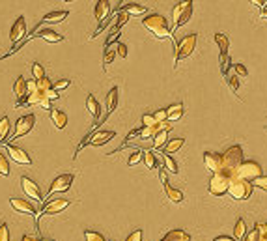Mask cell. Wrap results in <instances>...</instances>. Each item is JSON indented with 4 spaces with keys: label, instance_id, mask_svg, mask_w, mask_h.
Returning a JSON list of instances; mask_svg holds the SVG:
<instances>
[{
    "label": "cell",
    "instance_id": "cell-1",
    "mask_svg": "<svg viewBox=\"0 0 267 241\" xmlns=\"http://www.w3.org/2000/svg\"><path fill=\"white\" fill-rule=\"evenodd\" d=\"M221 157H222L221 172L228 174L230 178H236V170H238V167L243 163V149H241V146H238V144H236V146H230Z\"/></svg>",
    "mask_w": 267,
    "mask_h": 241
},
{
    "label": "cell",
    "instance_id": "cell-2",
    "mask_svg": "<svg viewBox=\"0 0 267 241\" xmlns=\"http://www.w3.org/2000/svg\"><path fill=\"white\" fill-rule=\"evenodd\" d=\"M142 26H144L146 30H150L151 34L155 36V38H159V40L172 38L166 19H164L163 15H159V13H151V15H148L146 19H142Z\"/></svg>",
    "mask_w": 267,
    "mask_h": 241
},
{
    "label": "cell",
    "instance_id": "cell-3",
    "mask_svg": "<svg viewBox=\"0 0 267 241\" xmlns=\"http://www.w3.org/2000/svg\"><path fill=\"white\" fill-rule=\"evenodd\" d=\"M194 49H196V34H189L187 38H183V40L178 43V47H176V64L174 68H178L181 64V60H185L187 56H191L192 52H194Z\"/></svg>",
    "mask_w": 267,
    "mask_h": 241
},
{
    "label": "cell",
    "instance_id": "cell-4",
    "mask_svg": "<svg viewBox=\"0 0 267 241\" xmlns=\"http://www.w3.org/2000/svg\"><path fill=\"white\" fill-rule=\"evenodd\" d=\"M252 193V184L250 182H245L241 178H232L230 182V187H228V195L236 198V200H247Z\"/></svg>",
    "mask_w": 267,
    "mask_h": 241
},
{
    "label": "cell",
    "instance_id": "cell-5",
    "mask_svg": "<svg viewBox=\"0 0 267 241\" xmlns=\"http://www.w3.org/2000/svg\"><path fill=\"white\" fill-rule=\"evenodd\" d=\"M260 176H261V167L256 161H243L238 167V170H236V178H241L245 182H250V184L256 178H260Z\"/></svg>",
    "mask_w": 267,
    "mask_h": 241
},
{
    "label": "cell",
    "instance_id": "cell-6",
    "mask_svg": "<svg viewBox=\"0 0 267 241\" xmlns=\"http://www.w3.org/2000/svg\"><path fill=\"white\" fill-rule=\"evenodd\" d=\"M230 182H232V178L228 176V174L224 172H217L213 174V178H211V182H209V187L208 191L211 193L213 196H222L228 193V187H230Z\"/></svg>",
    "mask_w": 267,
    "mask_h": 241
},
{
    "label": "cell",
    "instance_id": "cell-7",
    "mask_svg": "<svg viewBox=\"0 0 267 241\" xmlns=\"http://www.w3.org/2000/svg\"><path fill=\"white\" fill-rule=\"evenodd\" d=\"M71 202L65 200V198H54V200L47 202L41 213H38V217H36V226H40V217L41 215H56V213H62L65 207H70Z\"/></svg>",
    "mask_w": 267,
    "mask_h": 241
},
{
    "label": "cell",
    "instance_id": "cell-8",
    "mask_svg": "<svg viewBox=\"0 0 267 241\" xmlns=\"http://www.w3.org/2000/svg\"><path fill=\"white\" fill-rule=\"evenodd\" d=\"M73 179H75L73 174H62V176H58V178H54L51 189H49V193H47V198H51L54 193H65V191H70Z\"/></svg>",
    "mask_w": 267,
    "mask_h": 241
},
{
    "label": "cell",
    "instance_id": "cell-9",
    "mask_svg": "<svg viewBox=\"0 0 267 241\" xmlns=\"http://www.w3.org/2000/svg\"><path fill=\"white\" fill-rule=\"evenodd\" d=\"M36 126V116L34 114H24L21 116L15 124V131H13V138H19V137H24L28 135Z\"/></svg>",
    "mask_w": 267,
    "mask_h": 241
},
{
    "label": "cell",
    "instance_id": "cell-10",
    "mask_svg": "<svg viewBox=\"0 0 267 241\" xmlns=\"http://www.w3.org/2000/svg\"><path fill=\"white\" fill-rule=\"evenodd\" d=\"M21 187H23L24 195L30 196V198H34L36 202H43V195H41V189L38 187L34 179H30L28 176H23L21 178Z\"/></svg>",
    "mask_w": 267,
    "mask_h": 241
},
{
    "label": "cell",
    "instance_id": "cell-11",
    "mask_svg": "<svg viewBox=\"0 0 267 241\" xmlns=\"http://www.w3.org/2000/svg\"><path fill=\"white\" fill-rule=\"evenodd\" d=\"M10 38H12V41H13V47L17 45L19 41L23 43V41L26 40V23H24L23 15H19L17 21L13 23L12 32H10Z\"/></svg>",
    "mask_w": 267,
    "mask_h": 241
},
{
    "label": "cell",
    "instance_id": "cell-12",
    "mask_svg": "<svg viewBox=\"0 0 267 241\" xmlns=\"http://www.w3.org/2000/svg\"><path fill=\"white\" fill-rule=\"evenodd\" d=\"M6 152L17 165H32V159H30V155L26 154L24 149L17 148V146H13V144H6Z\"/></svg>",
    "mask_w": 267,
    "mask_h": 241
},
{
    "label": "cell",
    "instance_id": "cell-13",
    "mask_svg": "<svg viewBox=\"0 0 267 241\" xmlns=\"http://www.w3.org/2000/svg\"><path fill=\"white\" fill-rule=\"evenodd\" d=\"M116 137L114 131H97L88 135V146H103V144L111 142L112 138Z\"/></svg>",
    "mask_w": 267,
    "mask_h": 241
},
{
    "label": "cell",
    "instance_id": "cell-14",
    "mask_svg": "<svg viewBox=\"0 0 267 241\" xmlns=\"http://www.w3.org/2000/svg\"><path fill=\"white\" fill-rule=\"evenodd\" d=\"M10 206H12L17 213H23V215H34V217H38V209H36L30 202L23 200V198H10Z\"/></svg>",
    "mask_w": 267,
    "mask_h": 241
},
{
    "label": "cell",
    "instance_id": "cell-15",
    "mask_svg": "<svg viewBox=\"0 0 267 241\" xmlns=\"http://www.w3.org/2000/svg\"><path fill=\"white\" fill-rule=\"evenodd\" d=\"M204 165L208 170H211L213 174L221 172L222 170V157L219 154H213V152H206L204 154Z\"/></svg>",
    "mask_w": 267,
    "mask_h": 241
},
{
    "label": "cell",
    "instance_id": "cell-16",
    "mask_svg": "<svg viewBox=\"0 0 267 241\" xmlns=\"http://www.w3.org/2000/svg\"><path fill=\"white\" fill-rule=\"evenodd\" d=\"M161 182H163V187H164V193H166V198H170L172 202L180 204L183 202V193L180 189H174L172 185L166 182V174H164V168H161Z\"/></svg>",
    "mask_w": 267,
    "mask_h": 241
},
{
    "label": "cell",
    "instance_id": "cell-17",
    "mask_svg": "<svg viewBox=\"0 0 267 241\" xmlns=\"http://www.w3.org/2000/svg\"><path fill=\"white\" fill-rule=\"evenodd\" d=\"M26 92H28V88H26V79L17 77L15 84H13V94H15V98H17V109L23 105L24 98H26Z\"/></svg>",
    "mask_w": 267,
    "mask_h": 241
},
{
    "label": "cell",
    "instance_id": "cell-18",
    "mask_svg": "<svg viewBox=\"0 0 267 241\" xmlns=\"http://www.w3.org/2000/svg\"><path fill=\"white\" fill-rule=\"evenodd\" d=\"M116 105H118V88L114 86L111 90V92L107 94V114H105L103 122H107V118L114 112V109H116Z\"/></svg>",
    "mask_w": 267,
    "mask_h": 241
},
{
    "label": "cell",
    "instance_id": "cell-19",
    "mask_svg": "<svg viewBox=\"0 0 267 241\" xmlns=\"http://www.w3.org/2000/svg\"><path fill=\"white\" fill-rule=\"evenodd\" d=\"M109 12H111V6L107 0H99L97 6H95V19L99 21V24H103L109 17Z\"/></svg>",
    "mask_w": 267,
    "mask_h": 241
},
{
    "label": "cell",
    "instance_id": "cell-20",
    "mask_svg": "<svg viewBox=\"0 0 267 241\" xmlns=\"http://www.w3.org/2000/svg\"><path fill=\"white\" fill-rule=\"evenodd\" d=\"M38 38H41V40L49 41V43H60V41H64L65 38L62 34H58V32H54V30L47 28V30H40L38 32Z\"/></svg>",
    "mask_w": 267,
    "mask_h": 241
},
{
    "label": "cell",
    "instance_id": "cell-21",
    "mask_svg": "<svg viewBox=\"0 0 267 241\" xmlns=\"http://www.w3.org/2000/svg\"><path fill=\"white\" fill-rule=\"evenodd\" d=\"M51 120L58 129H64V127L68 126V116H65L60 109H54V107L51 109Z\"/></svg>",
    "mask_w": 267,
    "mask_h": 241
},
{
    "label": "cell",
    "instance_id": "cell-22",
    "mask_svg": "<svg viewBox=\"0 0 267 241\" xmlns=\"http://www.w3.org/2000/svg\"><path fill=\"white\" fill-rule=\"evenodd\" d=\"M191 15H192V2H191V0H187V6H185V10L181 12V17L178 19V23L174 24V28H172V32H178V30H180L181 26H183V24H185L187 21L191 19Z\"/></svg>",
    "mask_w": 267,
    "mask_h": 241
},
{
    "label": "cell",
    "instance_id": "cell-23",
    "mask_svg": "<svg viewBox=\"0 0 267 241\" xmlns=\"http://www.w3.org/2000/svg\"><path fill=\"white\" fill-rule=\"evenodd\" d=\"M161 241H191V235L185 230H170Z\"/></svg>",
    "mask_w": 267,
    "mask_h": 241
},
{
    "label": "cell",
    "instance_id": "cell-24",
    "mask_svg": "<svg viewBox=\"0 0 267 241\" xmlns=\"http://www.w3.org/2000/svg\"><path fill=\"white\" fill-rule=\"evenodd\" d=\"M181 116H183V105H181V103L170 105L169 109H166V120H169V122L180 120Z\"/></svg>",
    "mask_w": 267,
    "mask_h": 241
},
{
    "label": "cell",
    "instance_id": "cell-25",
    "mask_svg": "<svg viewBox=\"0 0 267 241\" xmlns=\"http://www.w3.org/2000/svg\"><path fill=\"white\" fill-rule=\"evenodd\" d=\"M185 144V138H172L166 142V146L163 148V155H170V154H176L178 149H181V146Z\"/></svg>",
    "mask_w": 267,
    "mask_h": 241
},
{
    "label": "cell",
    "instance_id": "cell-26",
    "mask_svg": "<svg viewBox=\"0 0 267 241\" xmlns=\"http://www.w3.org/2000/svg\"><path fill=\"white\" fill-rule=\"evenodd\" d=\"M120 12L127 13V15H144L148 10L140 4H123V6H120Z\"/></svg>",
    "mask_w": 267,
    "mask_h": 241
},
{
    "label": "cell",
    "instance_id": "cell-27",
    "mask_svg": "<svg viewBox=\"0 0 267 241\" xmlns=\"http://www.w3.org/2000/svg\"><path fill=\"white\" fill-rule=\"evenodd\" d=\"M86 109H88V112L92 114V118H93V120H97V118H99V114H101V109H99L97 99L93 98L92 94H90V96H88V99H86Z\"/></svg>",
    "mask_w": 267,
    "mask_h": 241
},
{
    "label": "cell",
    "instance_id": "cell-28",
    "mask_svg": "<svg viewBox=\"0 0 267 241\" xmlns=\"http://www.w3.org/2000/svg\"><path fill=\"white\" fill-rule=\"evenodd\" d=\"M215 43H217V47L221 49V54H228V49H230V40H228L226 34H222V32L215 34Z\"/></svg>",
    "mask_w": 267,
    "mask_h": 241
},
{
    "label": "cell",
    "instance_id": "cell-29",
    "mask_svg": "<svg viewBox=\"0 0 267 241\" xmlns=\"http://www.w3.org/2000/svg\"><path fill=\"white\" fill-rule=\"evenodd\" d=\"M245 235H247V224H245L243 219H239L238 223H236V228H233V239L243 241Z\"/></svg>",
    "mask_w": 267,
    "mask_h": 241
},
{
    "label": "cell",
    "instance_id": "cell-30",
    "mask_svg": "<svg viewBox=\"0 0 267 241\" xmlns=\"http://www.w3.org/2000/svg\"><path fill=\"white\" fill-rule=\"evenodd\" d=\"M172 129V127H169V129H163V131H159L153 137V149H159L163 148V144L166 142V138H169V131Z\"/></svg>",
    "mask_w": 267,
    "mask_h": 241
},
{
    "label": "cell",
    "instance_id": "cell-31",
    "mask_svg": "<svg viewBox=\"0 0 267 241\" xmlns=\"http://www.w3.org/2000/svg\"><path fill=\"white\" fill-rule=\"evenodd\" d=\"M8 137H10V120H8V116H2V120H0V144L6 142Z\"/></svg>",
    "mask_w": 267,
    "mask_h": 241
},
{
    "label": "cell",
    "instance_id": "cell-32",
    "mask_svg": "<svg viewBox=\"0 0 267 241\" xmlns=\"http://www.w3.org/2000/svg\"><path fill=\"white\" fill-rule=\"evenodd\" d=\"M118 45V43H116ZM114 58H116V47H107V49H105V56H103V66H105V69H107V66H109V64H112V60H114Z\"/></svg>",
    "mask_w": 267,
    "mask_h": 241
},
{
    "label": "cell",
    "instance_id": "cell-33",
    "mask_svg": "<svg viewBox=\"0 0 267 241\" xmlns=\"http://www.w3.org/2000/svg\"><path fill=\"white\" fill-rule=\"evenodd\" d=\"M0 176H10V161H8V157L2 152H0Z\"/></svg>",
    "mask_w": 267,
    "mask_h": 241
},
{
    "label": "cell",
    "instance_id": "cell-34",
    "mask_svg": "<svg viewBox=\"0 0 267 241\" xmlns=\"http://www.w3.org/2000/svg\"><path fill=\"white\" fill-rule=\"evenodd\" d=\"M118 38H120V28H116V26H114V28L111 30V34H109V38H107V41H105V49H107V47H111V45H114V43L118 41Z\"/></svg>",
    "mask_w": 267,
    "mask_h": 241
},
{
    "label": "cell",
    "instance_id": "cell-35",
    "mask_svg": "<svg viewBox=\"0 0 267 241\" xmlns=\"http://www.w3.org/2000/svg\"><path fill=\"white\" fill-rule=\"evenodd\" d=\"M142 155H144V152H142V149H135L133 154H131V157H129V161H127L129 167H135V165H139L140 159H142Z\"/></svg>",
    "mask_w": 267,
    "mask_h": 241
},
{
    "label": "cell",
    "instance_id": "cell-36",
    "mask_svg": "<svg viewBox=\"0 0 267 241\" xmlns=\"http://www.w3.org/2000/svg\"><path fill=\"white\" fill-rule=\"evenodd\" d=\"M32 75H34L36 80H40V79H43V77H47L45 69H43V66H41V64H32Z\"/></svg>",
    "mask_w": 267,
    "mask_h": 241
},
{
    "label": "cell",
    "instance_id": "cell-37",
    "mask_svg": "<svg viewBox=\"0 0 267 241\" xmlns=\"http://www.w3.org/2000/svg\"><path fill=\"white\" fill-rule=\"evenodd\" d=\"M142 159H144L146 167H148V168H155V167H157L155 155L151 154V152H144V155H142Z\"/></svg>",
    "mask_w": 267,
    "mask_h": 241
},
{
    "label": "cell",
    "instance_id": "cell-38",
    "mask_svg": "<svg viewBox=\"0 0 267 241\" xmlns=\"http://www.w3.org/2000/svg\"><path fill=\"white\" fill-rule=\"evenodd\" d=\"M163 161H164V165H166V168H169L170 172L172 174H178V163H176L170 155H163Z\"/></svg>",
    "mask_w": 267,
    "mask_h": 241
},
{
    "label": "cell",
    "instance_id": "cell-39",
    "mask_svg": "<svg viewBox=\"0 0 267 241\" xmlns=\"http://www.w3.org/2000/svg\"><path fill=\"white\" fill-rule=\"evenodd\" d=\"M219 62H221V73H222V77L226 79L228 68H230V58H228V54H221V58H219Z\"/></svg>",
    "mask_w": 267,
    "mask_h": 241
},
{
    "label": "cell",
    "instance_id": "cell-40",
    "mask_svg": "<svg viewBox=\"0 0 267 241\" xmlns=\"http://www.w3.org/2000/svg\"><path fill=\"white\" fill-rule=\"evenodd\" d=\"M84 239L86 241H105V237L99 232H93V230H86L84 232Z\"/></svg>",
    "mask_w": 267,
    "mask_h": 241
},
{
    "label": "cell",
    "instance_id": "cell-41",
    "mask_svg": "<svg viewBox=\"0 0 267 241\" xmlns=\"http://www.w3.org/2000/svg\"><path fill=\"white\" fill-rule=\"evenodd\" d=\"M71 84V80L70 79H60L58 82H54V84H52V90H54V92H60V90H64V88H68Z\"/></svg>",
    "mask_w": 267,
    "mask_h": 241
},
{
    "label": "cell",
    "instance_id": "cell-42",
    "mask_svg": "<svg viewBox=\"0 0 267 241\" xmlns=\"http://www.w3.org/2000/svg\"><path fill=\"white\" fill-rule=\"evenodd\" d=\"M0 241H10V228L6 223L0 224Z\"/></svg>",
    "mask_w": 267,
    "mask_h": 241
},
{
    "label": "cell",
    "instance_id": "cell-43",
    "mask_svg": "<svg viewBox=\"0 0 267 241\" xmlns=\"http://www.w3.org/2000/svg\"><path fill=\"white\" fill-rule=\"evenodd\" d=\"M226 80H228V84L232 86L233 92H238V90H239V77H238V75H232V77H226Z\"/></svg>",
    "mask_w": 267,
    "mask_h": 241
},
{
    "label": "cell",
    "instance_id": "cell-44",
    "mask_svg": "<svg viewBox=\"0 0 267 241\" xmlns=\"http://www.w3.org/2000/svg\"><path fill=\"white\" fill-rule=\"evenodd\" d=\"M252 185H256V187H260V189L267 191V176H260V178H256L254 182H252Z\"/></svg>",
    "mask_w": 267,
    "mask_h": 241
},
{
    "label": "cell",
    "instance_id": "cell-45",
    "mask_svg": "<svg viewBox=\"0 0 267 241\" xmlns=\"http://www.w3.org/2000/svg\"><path fill=\"white\" fill-rule=\"evenodd\" d=\"M233 69H236L238 77H241V79H245V77L249 75V71H247V68H245L243 64H236V66H233Z\"/></svg>",
    "mask_w": 267,
    "mask_h": 241
},
{
    "label": "cell",
    "instance_id": "cell-46",
    "mask_svg": "<svg viewBox=\"0 0 267 241\" xmlns=\"http://www.w3.org/2000/svg\"><path fill=\"white\" fill-rule=\"evenodd\" d=\"M129 21V15L127 13H123V12H120L118 13V21H116V28H122L123 24L127 23Z\"/></svg>",
    "mask_w": 267,
    "mask_h": 241
},
{
    "label": "cell",
    "instance_id": "cell-47",
    "mask_svg": "<svg viewBox=\"0 0 267 241\" xmlns=\"http://www.w3.org/2000/svg\"><path fill=\"white\" fill-rule=\"evenodd\" d=\"M153 120H155L157 124H163V122L166 120V110H164V109L157 110L155 114H153Z\"/></svg>",
    "mask_w": 267,
    "mask_h": 241
},
{
    "label": "cell",
    "instance_id": "cell-48",
    "mask_svg": "<svg viewBox=\"0 0 267 241\" xmlns=\"http://www.w3.org/2000/svg\"><path fill=\"white\" fill-rule=\"evenodd\" d=\"M142 124H144V127H153V126H157V122L153 120V116H151V114H144V116H142Z\"/></svg>",
    "mask_w": 267,
    "mask_h": 241
},
{
    "label": "cell",
    "instance_id": "cell-49",
    "mask_svg": "<svg viewBox=\"0 0 267 241\" xmlns=\"http://www.w3.org/2000/svg\"><path fill=\"white\" fill-rule=\"evenodd\" d=\"M116 56L127 58V47L123 45V43H118L116 45Z\"/></svg>",
    "mask_w": 267,
    "mask_h": 241
},
{
    "label": "cell",
    "instance_id": "cell-50",
    "mask_svg": "<svg viewBox=\"0 0 267 241\" xmlns=\"http://www.w3.org/2000/svg\"><path fill=\"white\" fill-rule=\"evenodd\" d=\"M258 239H260V234H258V230L254 228V230H250L249 234L245 235L243 241H258Z\"/></svg>",
    "mask_w": 267,
    "mask_h": 241
},
{
    "label": "cell",
    "instance_id": "cell-51",
    "mask_svg": "<svg viewBox=\"0 0 267 241\" xmlns=\"http://www.w3.org/2000/svg\"><path fill=\"white\" fill-rule=\"evenodd\" d=\"M125 241H142V230H135Z\"/></svg>",
    "mask_w": 267,
    "mask_h": 241
},
{
    "label": "cell",
    "instance_id": "cell-52",
    "mask_svg": "<svg viewBox=\"0 0 267 241\" xmlns=\"http://www.w3.org/2000/svg\"><path fill=\"white\" fill-rule=\"evenodd\" d=\"M45 98L49 99V101H54V99H58V98H60V94H58V92H54V90L51 88V90H49V92L45 94Z\"/></svg>",
    "mask_w": 267,
    "mask_h": 241
},
{
    "label": "cell",
    "instance_id": "cell-53",
    "mask_svg": "<svg viewBox=\"0 0 267 241\" xmlns=\"http://www.w3.org/2000/svg\"><path fill=\"white\" fill-rule=\"evenodd\" d=\"M213 241H236L233 237H226V235H219V237H215Z\"/></svg>",
    "mask_w": 267,
    "mask_h": 241
},
{
    "label": "cell",
    "instance_id": "cell-54",
    "mask_svg": "<svg viewBox=\"0 0 267 241\" xmlns=\"http://www.w3.org/2000/svg\"><path fill=\"white\" fill-rule=\"evenodd\" d=\"M252 4H256V6H258V8H263V6H265V4H267V2H260V0H254Z\"/></svg>",
    "mask_w": 267,
    "mask_h": 241
},
{
    "label": "cell",
    "instance_id": "cell-55",
    "mask_svg": "<svg viewBox=\"0 0 267 241\" xmlns=\"http://www.w3.org/2000/svg\"><path fill=\"white\" fill-rule=\"evenodd\" d=\"M261 19H265V21H267V10H265L263 13H261Z\"/></svg>",
    "mask_w": 267,
    "mask_h": 241
},
{
    "label": "cell",
    "instance_id": "cell-56",
    "mask_svg": "<svg viewBox=\"0 0 267 241\" xmlns=\"http://www.w3.org/2000/svg\"><path fill=\"white\" fill-rule=\"evenodd\" d=\"M38 241H54V239H49V237H41V239H38Z\"/></svg>",
    "mask_w": 267,
    "mask_h": 241
},
{
    "label": "cell",
    "instance_id": "cell-57",
    "mask_svg": "<svg viewBox=\"0 0 267 241\" xmlns=\"http://www.w3.org/2000/svg\"><path fill=\"white\" fill-rule=\"evenodd\" d=\"M265 230H267V224H265Z\"/></svg>",
    "mask_w": 267,
    "mask_h": 241
}]
</instances>
